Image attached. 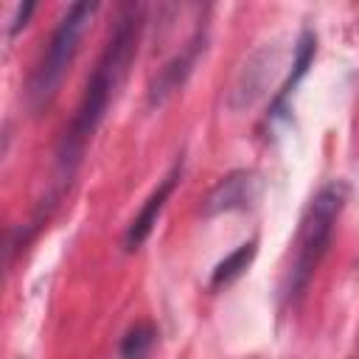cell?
Returning a JSON list of instances; mask_svg holds the SVG:
<instances>
[{
  "mask_svg": "<svg viewBox=\"0 0 359 359\" xmlns=\"http://www.w3.org/2000/svg\"><path fill=\"white\" fill-rule=\"evenodd\" d=\"M345 199H348V185L339 180L323 185L317 191V196L311 199V205L303 216L300 233H297V252H294V264H292V275H289V294L297 297L309 286L314 269L320 266V261L331 244L334 222L342 213Z\"/></svg>",
  "mask_w": 359,
  "mask_h": 359,
  "instance_id": "7a4b0ae2",
  "label": "cell"
},
{
  "mask_svg": "<svg viewBox=\"0 0 359 359\" xmlns=\"http://www.w3.org/2000/svg\"><path fill=\"white\" fill-rule=\"evenodd\" d=\"M98 11V3H73L65 17L59 20L50 42H48V50L45 56L39 59L36 70L31 73V81H28V104L34 112L45 109L50 104V98L56 95L76 50H79V39L84 34V28L90 25L93 14Z\"/></svg>",
  "mask_w": 359,
  "mask_h": 359,
  "instance_id": "3957f363",
  "label": "cell"
},
{
  "mask_svg": "<svg viewBox=\"0 0 359 359\" xmlns=\"http://www.w3.org/2000/svg\"><path fill=\"white\" fill-rule=\"evenodd\" d=\"M154 337L157 331L151 323H135L121 339V359H146L154 345Z\"/></svg>",
  "mask_w": 359,
  "mask_h": 359,
  "instance_id": "9c48e42d",
  "label": "cell"
},
{
  "mask_svg": "<svg viewBox=\"0 0 359 359\" xmlns=\"http://www.w3.org/2000/svg\"><path fill=\"white\" fill-rule=\"evenodd\" d=\"M31 11H34V3H25V6H20V11H17V17H14V22H11V34H17L25 22H28V17H31Z\"/></svg>",
  "mask_w": 359,
  "mask_h": 359,
  "instance_id": "30bf717a",
  "label": "cell"
},
{
  "mask_svg": "<svg viewBox=\"0 0 359 359\" xmlns=\"http://www.w3.org/2000/svg\"><path fill=\"white\" fill-rule=\"evenodd\" d=\"M353 359H359V356H353Z\"/></svg>",
  "mask_w": 359,
  "mask_h": 359,
  "instance_id": "8fae6325",
  "label": "cell"
},
{
  "mask_svg": "<svg viewBox=\"0 0 359 359\" xmlns=\"http://www.w3.org/2000/svg\"><path fill=\"white\" fill-rule=\"evenodd\" d=\"M261 188H264V182L255 171H247V168L233 171L210 188V194L202 202V213L219 216V213H230V210H244L261 196Z\"/></svg>",
  "mask_w": 359,
  "mask_h": 359,
  "instance_id": "277c9868",
  "label": "cell"
},
{
  "mask_svg": "<svg viewBox=\"0 0 359 359\" xmlns=\"http://www.w3.org/2000/svg\"><path fill=\"white\" fill-rule=\"evenodd\" d=\"M252 258H255V238H252V241H244L241 247H236L230 255H224V258L216 264V269H213V275H210V286H213V289H222V286L233 283V280L250 266Z\"/></svg>",
  "mask_w": 359,
  "mask_h": 359,
  "instance_id": "ba28073f",
  "label": "cell"
},
{
  "mask_svg": "<svg viewBox=\"0 0 359 359\" xmlns=\"http://www.w3.org/2000/svg\"><path fill=\"white\" fill-rule=\"evenodd\" d=\"M140 22H143V8L140 6H123L121 8V14H118V20L109 31V39H107L90 79H87L79 109H76L70 126L65 129V137L59 140V151H56L59 177L67 180V182L76 174L90 137L95 135L98 123L104 121V115L109 109V101L115 98V93H118V87H121V81L129 70V62L137 50Z\"/></svg>",
  "mask_w": 359,
  "mask_h": 359,
  "instance_id": "6da1fadb",
  "label": "cell"
},
{
  "mask_svg": "<svg viewBox=\"0 0 359 359\" xmlns=\"http://www.w3.org/2000/svg\"><path fill=\"white\" fill-rule=\"evenodd\" d=\"M180 174H182V163H174V168L163 177V182L151 191V196L143 202V208H140V213L132 219V224L126 227V236H123V244H126V250H137L146 238H149V233L154 230V224H157V219H160V213H163V208H165V199L171 196V191H174V185L180 182Z\"/></svg>",
  "mask_w": 359,
  "mask_h": 359,
  "instance_id": "8992f818",
  "label": "cell"
},
{
  "mask_svg": "<svg viewBox=\"0 0 359 359\" xmlns=\"http://www.w3.org/2000/svg\"><path fill=\"white\" fill-rule=\"evenodd\" d=\"M202 50H205V31L196 28V34L191 36V42H188L180 53H174V56L157 70V76L151 79V84H149V104H151V107L165 104V101L185 84V79L191 76V70H194V65H196V59H199Z\"/></svg>",
  "mask_w": 359,
  "mask_h": 359,
  "instance_id": "5b68a950",
  "label": "cell"
},
{
  "mask_svg": "<svg viewBox=\"0 0 359 359\" xmlns=\"http://www.w3.org/2000/svg\"><path fill=\"white\" fill-rule=\"evenodd\" d=\"M314 53H317V36L311 34V31H303L300 34V39H297V48H294V62H292V73H289V79H286V84L280 87V93H278V98H275V109L294 93V87H297V81L309 73V67H311V62H314Z\"/></svg>",
  "mask_w": 359,
  "mask_h": 359,
  "instance_id": "52a82bcc",
  "label": "cell"
}]
</instances>
